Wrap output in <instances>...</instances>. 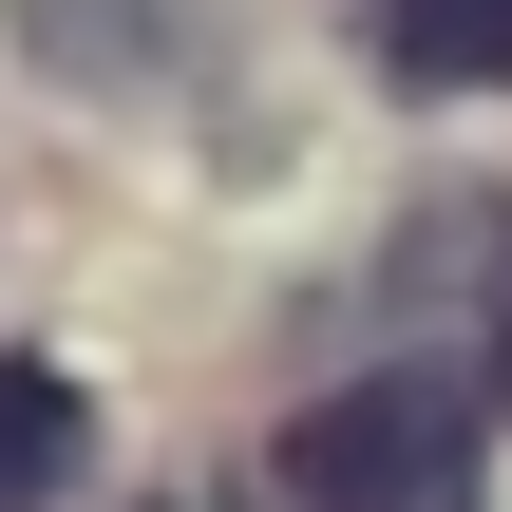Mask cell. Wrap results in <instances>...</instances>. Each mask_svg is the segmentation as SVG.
I'll list each match as a JSON object with an SVG mask.
<instances>
[{
	"label": "cell",
	"instance_id": "6da1fadb",
	"mask_svg": "<svg viewBox=\"0 0 512 512\" xmlns=\"http://www.w3.org/2000/svg\"><path fill=\"white\" fill-rule=\"evenodd\" d=\"M266 512H475V418L437 399V380H342V399H304L285 418V456H266Z\"/></svg>",
	"mask_w": 512,
	"mask_h": 512
},
{
	"label": "cell",
	"instance_id": "7a4b0ae2",
	"mask_svg": "<svg viewBox=\"0 0 512 512\" xmlns=\"http://www.w3.org/2000/svg\"><path fill=\"white\" fill-rule=\"evenodd\" d=\"M418 95H512V0H361Z\"/></svg>",
	"mask_w": 512,
	"mask_h": 512
},
{
	"label": "cell",
	"instance_id": "3957f363",
	"mask_svg": "<svg viewBox=\"0 0 512 512\" xmlns=\"http://www.w3.org/2000/svg\"><path fill=\"white\" fill-rule=\"evenodd\" d=\"M76 456H95L76 380H57V361H0V512H57V494H76Z\"/></svg>",
	"mask_w": 512,
	"mask_h": 512
},
{
	"label": "cell",
	"instance_id": "277c9868",
	"mask_svg": "<svg viewBox=\"0 0 512 512\" xmlns=\"http://www.w3.org/2000/svg\"><path fill=\"white\" fill-rule=\"evenodd\" d=\"M38 19V57H76V76H152V38H171V0H19Z\"/></svg>",
	"mask_w": 512,
	"mask_h": 512
},
{
	"label": "cell",
	"instance_id": "5b68a950",
	"mask_svg": "<svg viewBox=\"0 0 512 512\" xmlns=\"http://www.w3.org/2000/svg\"><path fill=\"white\" fill-rule=\"evenodd\" d=\"M494 380H512V323H494Z\"/></svg>",
	"mask_w": 512,
	"mask_h": 512
}]
</instances>
